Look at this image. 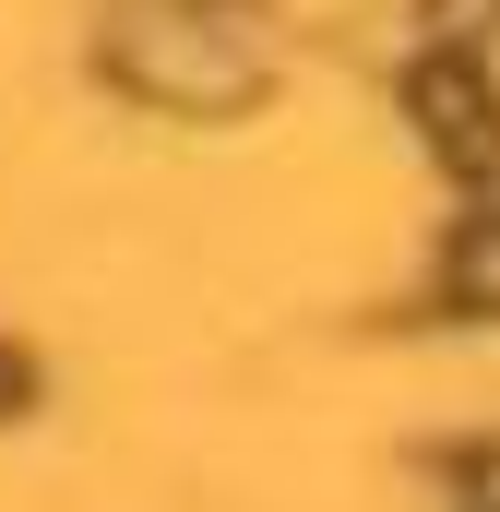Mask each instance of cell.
Returning <instances> with one entry per match:
<instances>
[{
	"label": "cell",
	"instance_id": "6da1fadb",
	"mask_svg": "<svg viewBox=\"0 0 500 512\" xmlns=\"http://www.w3.org/2000/svg\"><path fill=\"white\" fill-rule=\"evenodd\" d=\"M108 72H120L131 96H155V108H191V120L262 96L250 36H239V24H215V12H179V0H131L120 24H108Z\"/></svg>",
	"mask_w": 500,
	"mask_h": 512
},
{
	"label": "cell",
	"instance_id": "7a4b0ae2",
	"mask_svg": "<svg viewBox=\"0 0 500 512\" xmlns=\"http://www.w3.org/2000/svg\"><path fill=\"white\" fill-rule=\"evenodd\" d=\"M405 108H417V131H429L441 167H465V179L500 167V108H489V84H477V60H429L405 84Z\"/></svg>",
	"mask_w": 500,
	"mask_h": 512
},
{
	"label": "cell",
	"instance_id": "3957f363",
	"mask_svg": "<svg viewBox=\"0 0 500 512\" xmlns=\"http://www.w3.org/2000/svg\"><path fill=\"white\" fill-rule=\"evenodd\" d=\"M453 310H500V215H465L453 239Z\"/></svg>",
	"mask_w": 500,
	"mask_h": 512
}]
</instances>
